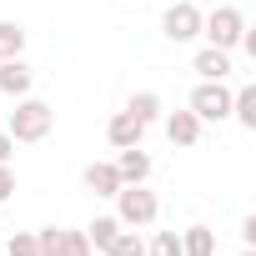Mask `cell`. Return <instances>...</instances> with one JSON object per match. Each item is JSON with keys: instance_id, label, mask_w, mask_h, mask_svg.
Listing matches in <instances>:
<instances>
[{"instance_id": "cb8c5ba5", "label": "cell", "mask_w": 256, "mask_h": 256, "mask_svg": "<svg viewBox=\"0 0 256 256\" xmlns=\"http://www.w3.org/2000/svg\"><path fill=\"white\" fill-rule=\"evenodd\" d=\"M241 256H256V251H251V246H246V251H241Z\"/></svg>"}, {"instance_id": "e0dca14e", "label": "cell", "mask_w": 256, "mask_h": 256, "mask_svg": "<svg viewBox=\"0 0 256 256\" xmlns=\"http://www.w3.org/2000/svg\"><path fill=\"white\" fill-rule=\"evenodd\" d=\"M106 256H146V241H141L136 231H126V226H120V231H116V241L106 246Z\"/></svg>"}, {"instance_id": "2e32d148", "label": "cell", "mask_w": 256, "mask_h": 256, "mask_svg": "<svg viewBox=\"0 0 256 256\" xmlns=\"http://www.w3.org/2000/svg\"><path fill=\"white\" fill-rule=\"evenodd\" d=\"M26 50V30L16 20H0V60H16Z\"/></svg>"}, {"instance_id": "7a4b0ae2", "label": "cell", "mask_w": 256, "mask_h": 256, "mask_svg": "<svg viewBox=\"0 0 256 256\" xmlns=\"http://www.w3.org/2000/svg\"><path fill=\"white\" fill-rule=\"evenodd\" d=\"M156 216H161V201H156V191H146V181L116 191V221L120 226H151Z\"/></svg>"}, {"instance_id": "9c48e42d", "label": "cell", "mask_w": 256, "mask_h": 256, "mask_svg": "<svg viewBox=\"0 0 256 256\" xmlns=\"http://www.w3.org/2000/svg\"><path fill=\"white\" fill-rule=\"evenodd\" d=\"M116 171H120V181H126V186H141V181L151 176V156H146L141 146H126V151L116 156Z\"/></svg>"}, {"instance_id": "603a6c76", "label": "cell", "mask_w": 256, "mask_h": 256, "mask_svg": "<svg viewBox=\"0 0 256 256\" xmlns=\"http://www.w3.org/2000/svg\"><path fill=\"white\" fill-rule=\"evenodd\" d=\"M241 241H246V246H256V216H246V221H241Z\"/></svg>"}, {"instance_id": "3957f363", "label": "cell", "mask_w": 256, "mask_h": 256, "mask_svg": "<svg viewBox=\"0 0 256 256\" xmlns=\"http://www.w3.org/2000/svg\"><path fill=\"white\" fill-rule=\"evenodd\" d=\"M241 30H246V16L236 6H216L211 16H201V36L216 46V50H236L241 46Z\"/></svg>"}, {"instance_id": "4fadbf2b", "label": "cell", "mask_w": 256, "mask_h": 256, "mask_svg": "<svg viewBox=\"0 0 256 256\" xmlns=\"http://www.w3.org/2000/svg\"><path fill=\"white\" fill-rule=\"evenodd\" d=\"M126 110H131L141 126H151V120H161V96L156 90H136L131 100H126Z\"/></svg>"}, {"instance_id": "d4e9b609", "label": "cell", "mask_w": 256, "mask_h": 256, "mask_svg": "<svg viewBox=\"0 0 256 256\" xmlns=\"http://www.w3.org/2000/svg\"><path fill=\"white\" fill-rule=\"evenodd\" d=\"M146 256H156V251H146Z\"/></svg>"}, {"instance_id": "5b68a950", "label": "cell", "mask_w": 256, "mask_h": 256, "mask_svg": "<svg viewBox=\"0 0 256 256\" xmlns=\"http://www.w3.org/2000/svg\"><path fill=\"white\" fill-rule=\"evenodd\" d=\"M161 36L176 40V46L196 40V36H201V10L191 6V0H176V6H166V16H161Z\"/></svg>"}, {"instance_id": "d6986e66", "label": "cell", "mask_w": 256, "mask_h": 256, "mask_svg": "<svg viewBox=\"0 0 256 256\" xmlns=\"http://www.w3.org/2000/svg\"><path fill=\"white\" fill-rule=\"evenodd\" d=\"M60 256H90L86 231H60Z\"/></svg>"}, {"instance_id": "9a60e30c", "label": "cell", "mask_w": 256, "mask_h": 256, "mask_svg": "<svg viewBox=\"0 0 256 256\" xmlns=\"http://www.w3.org/2000/svg\"><path fill=\"white\" fill-rule=\"evenodd\" d=\"M116 231H120V221H116V216H96V221L86 226V241H90L96 251H106V246L116 241Z\"/></svg>"}, {"instance_id": "5bb4252c", "label": "cell", "mask_w": 256, "mask_h": 256, "mask_svg": "<svg viewBox=\"0 0 256 256\" xmlns=\"http://www.w3.org/2000/svg\"><path fill=\"white\" fill-rule=\"evenodd\" d=\"M231 116L246 126V131H256V86H241V90H231Z\"/></svg>"}, {"instance_id": "30bf717a", "label": "cell", "mask_w": 256, "mask_h": 256, "mask_svg": "<svg viewBox=\"0 0 256 256\" xmlns=\"http://www.w3.org/2000/svg\"><path fill=\"white\" fill-rule=\"evenodd\" d=\"M86 186L96 191V196H116L126 181H120V171H116V161H90L86 166Z\"/></svg>"}, {"instance_id": "8fae6325", "label": "cell", "mask_w": 256, "mask_h": 256, "mask_svg": "<svg viewBox=\"0 0 256 256\" xmlns=\"http://www.w3.org/2000/svg\"><path fill=\"white\" fill-rule=\"evenodd\" d=\"M166 136H171V146H196L201 141V120L191 110H171L166 116Z\"/></svg>"}, {"instance_id": "52a82bcc", "label": "cell", "mask_w": 256, "mask_h": 256, "mask_svg": "<svg viewBox=\"0 0 256 256\" xmlns=\"http://www.w3.org/2000/svg\"><path fill=\"white\" fill-rule=\"evenodd\" d=\"M30 86H36V70L16 56V60H0V96H30Z\"/></svg>"}, {"instance_id": "7c38bea8", "label": "cell", "mask_w": 256, "mask_h": 256, "mask_svg": "<svg viewBox=\"0 0 256 256\" xmlns=\"http://www.w3.org/2000/svg\"><path fill=\"white\" fill-rule=\"evenodd\" d=\"M181 256H216V231L211 226H186L181 231Z\"/></svg>"}, {"instance_id": "ffe728a7", "label": "cell", "mask_w": 256, "mask_h": 256, "mask_svg": "<svg viewBox=\"0 0 256 256\" xmlns=\"http://www.w3.org/2000/svg\"><path fill=\"white\" fill-rule=\"evenodd\" d=\"M36 256H60V226H46L36 236Z\"/></svg>"}, {"instance_id": "8992f818", "label": "cell", "mask_w": 256, "mask_h": 256, "mask_svg": "<svg viewBox=\"0 0 256 256\" xmlns=\"http://www.w3.org/2000/svg\"><path fill=\"white\" fill-rule=\"evenodd\" d=\"M141 136H146V126H141L131 110H116V116L106 120V141H110L116 151H126V146H141Z\"/></svg>"}, {"instance_id": "ac0fdd59", "label": "cell", "mask_w": 256, "mask_h": 256, "mask_svg": "<svg viewBox=\"0 0 256 256\" xmlns=\"http://www.w3.org/2000/svg\"><path fill=\"white\" fill-rule=\"evenodd\" d=\"M146 251H156V256H181V231H156V241H151Z\"/></svg>"}, {"instance_id": "6da1fadb", "label": "cell", "mask_w": 256, "mask_h": 256, "mask_svg": "<svg viewBox=\"0 0 256 256\" xmlns=\"http://www.w3.org/2000/svg\"><path fill=\"white\" fill-rule=\"evenodd\" d=\"M50 126H56V110H50L46 100H36V96H20V100H16V110H10V126H6V131H10L16 141L36 146V141H46V136H50Z\"/></svg>"}, {"instance_id": "44dd1931", "label": "cell", "mask_w": 256, "mask_h": 256, "mask_svg": "<svg viewBox=\"0 0 256 256\" xmlns=\"http://www.w3.org/2000/svg\"><path fill=\"white\" fill-rule=\"evenodd\" d=\"M6 256H36V236L30 231H16L10 246H6Z\"/></svg>"}, {"instance_id": "7402d4cb", "label": "cell", "mask_w": 256, "mask_h": 256, "mask_svg": "<svg viewBox=\"0 0 256 256\" xmlns=\"http://www.w3.org/2000/svg\"><path fill=\"white\" fill-rule=\"evenodd\" d=\"M10 196H16V171H10L6 161H0V206H6Z\"/></svg>"}, {"instance_id": "277c9868", "label": "cell", "mask_w": 256, "mask_h": 256, "mask_svg": "<svg viewBox=\"0 0 256 256\" xmlns=\"http://www.w3.org/2000/svg\"><path fill=\"white\" fill-rule=\"evenodd\" d=\"M186 110H191L201 126H206V120H226V116H231V90H226L221 80H201V86L191 90V106H186Z\"/></svg>"}, {"instance_id": "ba28073f", "label": "cell", "mask_w": 256, "mask_h": 256, "mask_svg": "<svg viewBox=\"0 0 256 256\" xmlns=\"http://www.w3.org/2000/svg\"><path fill=\"white\" fill-rule=\"evenodd\" d=\"M191 70H196L201 80H226V76H231V50H216V46H206V50H196Z\"/></svg>"}]
</instances>
